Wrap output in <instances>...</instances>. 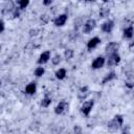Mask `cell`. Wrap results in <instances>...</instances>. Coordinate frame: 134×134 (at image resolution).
Here are the masks:
<instances>
[{
	"label": "cell",
	"instance_id": "obj_1",
	"mask_svg": "<svg viewBox=\"0 0 134 134\" xmlns=\"http://www.w3.org/2000/svg\"><path fill=\"white\" fill-rule=\"evenodd\" d=\"M122 125H124V117L122 115L117 114L108 122V129L110 131H117Z\"/></svg>",
	"mask_w": 134,
	"mask_h": 134
},
{
	"label": "cell",
	"instance_id": "obj_2",
	"mask_svg": "<svg viewBox=\"0 0 134 134\" xmlns=\"http://www.w3.org/2000/svg\"><path fill=\"white\" fill-rule=\"evenodd\" d=\"M94 107V100L93 99H89V100H86L83 103V105L81 106V112L85 115V116H88L90 114V112L92 111Z\"/></svg>",
	"mask_w": 134,
	"mask_h": 134
},
{
	"label": "cell",
	"instance_id": "obj_3",
	"mask_svg": "<svg viewBox=\"0 0 134 134\" xmlns=\"http://www.w3.org/2000/svg\"><path fill=\"white\" fill-rule=\"evenodd\" d=\"M95 26H96V21L94 19H88L83 24V32L84 34H89L95 28Z\"/></svg>",
	"mask_w": 134,
	"mask_h": 134
},
{
	"label": "cell",
	"instance_id": "obj_4",
	"mask_svg": "<svg viewBox=\"0 0 134 134\" xmlns=\"http://www.w3.org/2000/svg\"><path fill=\"white\" fill-rule=\"evenodd\" d=\"M118 48H119V44H118L117 42L112 41V42H109V43L106 45L105 51H106V53H107L108 55H110V54H113V53H117Z\"/></svg>",
	"mask_w": 134,
	"mask_h": 134
},
{
	"label": "cell",
	"instance_id": "obj_5",
	"mask_svg": "<svg viewBox=\"0 0 134 134\" xmlns=\"http://www.w3.org/2000/svg\"><path fill=\"white\" fill-rule=\"evenodd\" d=\"M120 62V55L118 53H113V54H110L108 55V59L106 61L108 67H113V66H116L117 64H119Z\"/></svg>",
	"mask_w": 134,
	"mask_h": 134
},
{
	"label": "cell",
	"instance_id": "obj_6",
	"mask_svg": "<svg viewBox=\"0 0 134 134\" xmlns=\"http://www.w3.org/2000/svg\"><path fill=\"white\" fill-rule=\"evenodd\" d=\"M68 107H69L68 103L63 99V100H61V102L55 106V108H54V113L58 114V115H61V114L65 113V112L68 110Z\"/></svg>",
	"mask_w": 134,
	"mask_h": 134
},
{
	"label": "cell",
	"instance_id": "obj_7",
	"mask_svg": "<svg viewBox=\"0 0 134 134\" xmlns=\"http://www.w3.org/2000/svg\"><path fill=\"white\" fill-rule=\"evenodd\" d=\"M105 64H106V59L103 55H99L93 60L91 67H92V69H100L102 67H104Z\"/></svg>",
	"mask_w": 134,
	"mask_h": 134
},
{
	"label": "cell",
	"instance_id": "obj_8",
	"mask_svg": "<svg viewBox=\"0 0 134 134\" xmlns=\"http://www.w3.org/2000/svg\"><path fill=\"white\" fill-rule=\"evenodd\" d=\"M89 94H90V91H89L88 86H83L77 91V98L83 102V100H85L89 96Z\"/></svg>",
	"mask_w": 134,
	"mask_h": 134
},
{
	"label": "cell",
	"instance_id": "obj_9",
	"mask_svg": "<svg viewBox=\"0 0 134 134\" xmlns=\"http://www.w3.org/2000/svg\"><path fill=\"white\" fill-rule=\"evenodd\" d=\"M67 19H68L67 14H61L55 17V19L53 20V23L57 27H61V26L65 25V23L67 22Z\"/></svg>",
	"mask_w": 134,
	"mask_h": 134
},
{
	"label": "cell",
	"instance_id": "obj_10",
	"mask_svg": "<svg viewBox=\"0 0 134 134\" xmlns=\"http://www.w3.org/2000/svg\"><path fill=\"white\" fill-rule=\"evenodd\" d=\"M113 28H114V22L112 20H106L100 26L102 31H104L106 34H110L113 30Z\"/></svg>",
	"mask_w": 134,
	"mask_h": 134
},
{
	"label": "cell",
	"instance_id": "obj_11",
	"mask_svg": "<svg viewBox=\"0 0 134 134\" xmlns=\"http://www.w3.org/2000/svg\"><path fill=\"white\" fill-rule=\"evenodd\" d=\"M100 39L98 38V37H93V38H91L88 42H87V49L89 50V51H91L92 49H94V48H96L99 44H100Z\"/></svg>",
	"mask_w": 134,
	"mask_h": 134
},
{
	"label": "cell",
	"instance_id": "obj_12",
	"mask_svg": "<svg viewBox=\"0 0 134 134\" xmlns=\"http://www.w3.org/2000/svg\"><path fill=\"white\" fill-rule=\"evenodd\" d=\"M49 59H50V50H45L40 54V57L38 59V64H40V65L46 64L49 61Z\"/></svg>",
	"mask_w": 134,
	"mask_h": 134
},
{
	"label": "cell",
	"instance_id": "obj_13",
	"mask_svg": "<svg viewBox=\"0 0 134 134\" xmlns=\"http://www.w3.org/2000/svg\"><path fill=\"white\" fill-rule=\"evenodd\" d=\"M37 91V83L36 82H30L29 84L26 85L25 87V93L28 95H34Z\"/></svg>",
	"mask_w": 134,
	"mask_h": 134
},
{
	"label": "cell",
	"instance_id": "obj_14",
	"mask_svg": "<svg viewBox=\"0 0 134 134\" xmlns=\"http://www.w3.org/2000/svg\"><path fill=\"white\" fill-rule=\"evenodd\" d=\"M122 36L125 39H132L134 36V27L132 25H130V26H127L126 28H124Z\"/></svg>",
	"mask_w": 134,
	"mask_h": 134
},
{
	"label": "cell",
	"instance_id": "obj_15",
	"mask_svg": "<svg viewBox=\"0 0 134 134\" xmlns=\"http://www.w3.org/2000/svg\"><path fill=\"white\" fill-rule=\"evenodd\" d=\"M115 79H116V73H115L114 71H111V72L107 73V74L104 76V79H103V81H102V84H103V85H106V84L112 82V81L115 80Z\"/></svg>",
	"mask_w": 134,
	"mask_h": 134
},
{
	"label": "cell",
	"instance_id": "obj_16",
	"mask_svg": "<svg viewBox=\"0 0 134 134\" xmlns=\"http://www.w3.org/2000/svg\"><path fill=\"white\" fill-rule=\"evenodd\" d=\"M67 75V70L65 68H60L55 71V77L58 80H64Z\"/></svg>",
	"mask_w": 134,
	"mask_h": 134
},
{
	"label": "cell",
	"instance_id": "obj_17",
	"mask_svg": "<svg viewBox=\"0 0 134 134\" xmlns=\"http://www.w3.org/2000/svg\"><path fill=\"white\" fill-rule=\"evenodd\" d=\"M110 14V8L107 7V6H103L99 8V18L104 19V18H107Z\"/></svg>",
	"mask_w": 134,
	"mask_h": 134
},
{
	"label": "cell",
	"instance_id": "obj_18",
	"mask_svg": "<svg viewBox=\"0 0 134 134\" xmlns=\"http://www.w3.org/2000/svg\"><path fill=\"white\" fill-rule=\"evenodd\" d=\"M50 104H51V97L48 96V95H45V96L42 98V100H41V106L44 107V108L49 107Z\"/></svg>",
	"mask_w": 134,
	"mask_h": 134
},
{
	"label": "cell",
	"instance_id": "obj_19",
	"mask_svg": "<svg viewBox=\"0 0 134 134\" xmlns=\"http://www.w3.org/2000/svg\"><path fill=\"white\" fill-rule=\"evenodd\" d=\"M73 54H74V51H73V49H71V48H67V49H65L64 50V58L68 61V60H71L72 58H73Z\"/></svg>",
	"mask_w": 134,
	"mask_h": 134
},
{
	"label": "cell",
	"instance_id": "obj_20",
	"mask_svg": "<svg viewBox=\"0 0 134 134\" xmlns=\"http://www.w3.org/2000/svg\"><path fill=\"white\" fill-rule=\"evenodd\" d=\"M34 73H35V76H37V77H41V76L44 75V73H45V68L42 67V66H39V67H37V68L35 69Z\"/></svg>",
	"mask_w": 134,
	"mask_h": 134
},
{
	"label": "cell",
	"instance_id": "obj_21",
	"mask_svg": "<svg viewBox=\"0 0 134 134\" xmlns=\"http://www.w3.org/2000/svg\"><path fill=\"white\" fill-rule=\"evenodd\" d=\"M29 5V0H19L18 1V7L20 9H25Z\"/></svg>",
	"mask_w": 134,
	"mask_h": 134
},
{
	"label": "cell",
	"instance_id": "obj_22",
	"mask_svg": "<svg viewBox=\"0 0 134 134\" xmlns=\"http://www.w3.org/2000/svg\"><path fill=\"white\" fill-rule=\"evenodd\" d=\"M125 84H126V87H128L129 89L134 88V77H133V76L128 77V79H127V81L125 82Z\"/></svg>",
	"mask_w": 134,
	"mask_h": 134
},
{
	"label": "cell",
	"instance_id": "obj_23",
	"mask_svg": "<svg viewBox=\"0 0 134 134\" xmlns=\"http://www.w3.org/2000/svg\"><path fill=\"white\" fill-rule=\"evenodd\" d=\"M61 61H62V59H61V55H60V54H55V55L52 57V59H51V63H52L54 66L59 65V64L61 63Z\"/></svg>",
	"mask_w": 134,
	"mask_h": 134
},
{
	"label": "cell",
	"instance_id": "obj_24",
	"mask_svg": "<svg viewBox=\"0 0 134 134\" xmlns=\"http://www.w3.org/2000/svg\"><path fill=\"white\" fill-rule=\"evenodd\" d=\"M40 21H41L42 24H47V23L49 22V16L46 15V14L42 15V16L40 17Z\"/></svg>",
	"mask_w": 134,
	"mask_h": 134
},
{
	"label": "cell",
	"instance_id": "obj_25",
	"mask_svg": "<svg viewBox=\"0 0 134 134\" xmlns=\"http://www.w3.org/2000/svg\"><path fill=\"white\" fill-rule=\"evenodd\" d=\"M73 132H74V134H82L83 129H82V127L80 125H75L73 127Z\"/></svg>",
	"mask_w": 134,
	"mask_h": 134
},
{
	"label": "cell",
	"instance_id": "obj_26",
	"mask_svg": "<svg viewBox=\"0 0 134 134\" xmlns=\"http://www.w3.org/2000/svg\"><path fill=\"white\" fill-rule=\"evenodd\" d=\"M20 8L19 7H15L14 8V10L12 12V14H13V18H18L19 16H20Z\"/></svg>",
	"mask_w": 134,
	"mask_h": 134
},
{
	"label": "cell",
	"instance_id": "obj_27",
	"mask_svg": "<svg viewBox=\"0 0 134 134\" xmlns=\"http://www.w3.org/2000/svg\"><path fill=\"white\" fill-rule=\"evenodd\" d=\"M29 36L30 37H36L38 34H39V29H37V28H32V29H30L29 30Z\"/></svg>",
	"mask_w": 134,
	"mask_h": 134
},
{
	"label": "cell",
	"instance_id": "obj_28",
	"mask_svg": "<svg viewBox=\"0 0 134 134\" xmlns=\"http://www.w3.org/2000/svg\"><path fill=\"white\" fill-rule=\"evenodd\" d=\"M4 29H5V23H4V20L1 19V21H0V32H3Z\"/></svg>",
	"mask_w": 134,
	"mask_h": 134
},
{
	"label": "cell",
	"instance_id": "obj_29",
	"mask_svg": "<svg viewBox=\"0 0 134 134\" xmlns=\"http://www.w3.org/2000/svg\"><path fill=\"white\" fill-rule=\"evenodd\" d=\"M121 134H130V127L129 126L124 127V129L121 131Z\"/></svg>",
	"mask_w": 134,
	"mask_h": 134
},
{
	"label": "cell",
	"instance_id": "obj_30",
	"mask_svg": "<svg viewBox=\"0 0 134 134\" xmlns=\"http://www.w3.org/2000/svg\"><path fill=\"white\" fill-rule=\"evenodd\" d=\"M51 3H52V1H51V0H44V1H43V5H45V6L51 5Z\"/></svg>",
	"mask_w": 134,
	"mask_h": 134
}]
</instances>
